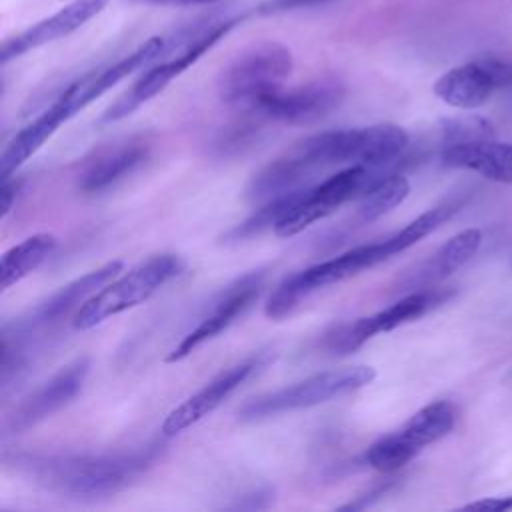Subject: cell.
Listing matches in <instances>:
<instances>
[{"mask_svg": "<svg viewBox=\"0 0 512 512\" xmlns=\"http://www.w3.org/2000/svg\"><path fill=\"white\" fill-rule=\"evenodd\" d=\"M482 232L478 228H466L442 244L426 262H422L414 272L402 278L406 288H430L432 284L448 278L452 272L462 268L480 248Z\"/></svg>", "mask_w": 512, "mask_h": 512, "instance_id": "18", "label": "cell"}, {"mask_svg": "<svg viewBox=\"0 0 512 512\" xmlns=\"http://www.w3.org/2000/svg\"><path fill=\"white\" fill-rule=\"evenodd\" d=\"M264 278V270H252L230 282L224 290H220L206 308L204 316L198 320V324L186 336H182V340L170 350L166 362H178L186 358L200 344L224 332L258 298Z\"/></svg>", "mask_w": 512, "mask_h": 512, "instance_id": "11", "label": "cell"}, {"mask_svg": "<svg viewBox=\"0 0 512 512\" xmlns=\"http://www.w3.org/2000/svg\"><path fill=\"white\" fill-rule=\"evenodd\" d=\"M68 120L70 116L64 106L54 100L42 114H38L6 144L0 156V178H10Z\"/></svg>", "mask_w": 512, "mask_h": 512, "instance_id": "19", "label": "cell"}, {"mask_svg": "<svg viewBox=\"0 0 512 512\" xmlns=\"http://www.w3.org/2000/svg\"><path fill=\"white\" fill-rule=\"evenodd\" d=\"M58 246V238L50 232H38L24 238L20 244L4 252L0 262V288L8 290L12 284L26 278L40 268Z\"/></svg>", "mask_w": 512, "mask_h": 512, "instance_id": "20", "label": "cell"}, {"mask_svg": "<svg viewBox=\"0 0 512 512\" xmlns=\"http://www.w3.org/2000/svg\"><path fill=\"white\" fill-rule=\"evenodd\" d=\"M318 168L320 166L308 154H304L298 144H294L290 150L268 162L248 180L244 196L254 204H262L276 196L308 188V182Z\"/></svg>", "mask_w": 512, "mask_h": 512, "instance_id": "15", "label": "cell"}, {"mask_svg": "<svg viewBox=\"0 0 512 512\" xmlns=\"http://www.w3.org/2000/svg\"><path fill=\"white\" fill-rule=\"evenodd\" d=\"M440 162L448 168L472 170L500 184H512V144L498 142L494 136L442 144Z\"/></svg>", "mask_w": 512, "mask_h": 512, "instance_id": "16", "label": "cell"}, {"mask_svg": "<svg viewBox=\"0 0 512 512\" xmlns=\"http://www.w3.org/2000/svg\"><path fill=\"white\" fill-rule=\"evenodd\" d=\"M110 0H72L58 12L34 22L32 26L24 28L18 34H12L4 38L0 48V62L8 64L14 58H20L22 54L46 46L50 42L62 40L82 28L88 20L98 16Z\"/></svg>", "mask_w": 512, "mask_h": 512, "instance_id": "13", "label": "cell"}, {"mask_svg": "<svg viewBox=\"0 0 512 512\" xmlns=\"http://www.w3.org/2000/svg\"><path fill=\"white\" fill-rule=\"evenodd\" d=\"M182 260L176 254H154L124 276L110 280L92 298H88L72 316L74 330H90L110 316L146 302L166 282L182 272Z\"/></svg>", "mask_w": 512, "mask_h": 512, "instance_id": "4", "label": "cell"}, {"mask_svg": "<svg viewBox=\"0 0 512 512\" xmlns=\"http://www.w3.org/2000/svg\"><path fill=\"white\" fill-rule=\"evenodd\" d=\"M388 258H390V252L386 248V242L380 240V242L350 248L336 258H330L306 270L294 272L286 276L270 294L264 306V314L270 320H280L290 312H294V308L316 290L342 282L346 278H352L362 270H368Z\"/></svg>", "mask_w": 512, "mask_h": 512, "instance_id": "6", "label": "cell"}, {"mask_svg": "<svg viewBox=\"0 0 512 512\" xmlns=\"http://www.w3.org/2000/svg\"><path fill=\"white\" fill-rule=\"evenodd\" d=\"M332 0H262L256 6V14L260 16H272V14H282V12H294L302 8H314L328 4Z\"/></svg>", "mask_w": 512, "mask_h": 512, "instance_id": "28", "label": "cell"}, {"mask_svg": "<svg viewBox=\"0 0 512 512\" xmlns=\"http://www.w3.org/2000/svg\"><path fill=\"white\" fill-rule=\"evenodd\" d=\"M454 424L456 408L446 400H436L414 412L396 432L420 452L424 446L438 442L440 438L450 434Z\"/></svg>", "mask_w": 512, "mask_h": 512, "instance_id": "21", "label": "cell"}, {"mask_svg": "<svg viewBox=\"0 0 512 512\" xmlns=\"http://www.w3.org/2000/svg\"><path fill=\"white\" fill-rule=\"evenodd\" d=\"M374 378H376V370L364 364L318 372L296 384L246 400L238 408V418L242 422H254L262 418L278 416L284 412L312 408V406L330 402L334 398L346 396L350 392H356L368 386Z\"/></svg>", "mask_w": 512, "mask_h": 512, "instance_id": "5", "label": "cell"}, {"mask_svg": "<svg viewBox=\"0 0 512 512\" xmlns=\"http://www.w3.org/2000/svg\"><path fill=\"white\" fill-rule=\"evenodd\" d=\"M454 290L448 288H422L416 292L406 294L398 302L390 304L388 308L372 314V316H362L354 322H344L336 324L324 334V348L332 354H350L358 350L362 344H366L372 336L380 332H390L402 324H408L432 308L444 304L450 300Z\"/></svg>", "mask_w": 512, "mask_h": 512, "instance_id": "8", "label": "cell"}, {"mask_svg": "<svg viewBox=\"0 0 512 512\" xmlns=\"http://www.w3.org/2000/svg\"><path fill=\"white\" fill-rule=\"evenodd\" d=\"M148 156L150 142L144 136H130L122 142L102 146L86 158L78 174V188L86 194L104 192L136 172Z\"/></svg>", "mask_w": 512, "mask_h": 512, "instance_id": "14", "label": "cell"}, {"mask_svg": "<svg viewBox=\"0 0 512 512\" xmlns=\"http://www.w3.org/2000/svg\"><path fill=\"white\" fill-rule=\"evenodd\" d=\"M258 126L252 120H242L234 126H228L222 136H218V140L214 142L218 154H236L240 152L244 146H250V142L256 138Z\"/></svg>", "mask_w": 512, "mask_h": 512, "instance_id": "27", "label": "cell"}, {"mask_svg": "<svg viewBox=\"0 0 512 512\" xmlns=\"http://www.w3.org/2000/svg\"><path fill=\"white\" fill-rule=\"evenodd\" d=\"M462 510H488V512H508L512 510V496H492L484 500L470 502Z\"/></svg>", "mask_w": 512, "mask_h": 512, "instance_id": "31", "label": "cell"}, {"mask_svg": "<svg viewBox=\"0 0 512 512\" xmlns=\"http://www.w3.org/2000/svg\"><path fill=\"white\" fill-rule=\"evenodd\" d=\"M408 194H410V184H408L406 176H402L400 172H394V174L382 178L372 190H368L360 198L358 220L364 224L378 220L380 216L388 214L398 204H402Z\"/></svg>", "mask_w": 512, "mask_h": 512, "instance_id": "24", "label": "cell"}, {"mask_svg": "<svg viewBox=\"0 0 512 512\" xmlns=\"http://www.w3.org/2000/svg\"><path fill=\"white\" fill-rule=\"evenodd\" d=\"M462 206V200H446L430 210H426L424 214L416 216L410 224H406L402 230H398L396 234L384 238L386 248L390 252V256L404 252L406 248L414 246L416 242H420L422 238H426L428 234H432L436 228H440L446 220H450Z\"/></svg>", "mask_w": 512, "mask_h": 512, "instance_id": "23", "label": "cell"}, {"mask_svg": "<svg viewBox=\"0 0 512 512\" xmlns=\"http://www.w3.org/2000/svg\"><path fill=\"white\" fill-rule=\"evenodd\" d=\"M242 16H228L222 20H212L202 34L190 40L186 46L166 54L168 58L150 66L122 96H118L102 114V122H116L132 114L144 102L160 94L174 78H178L184 70L196 64L208 50H212L224 36H228L242 20Z\"/></svg>", "mask_w": 512, "mask_h": 512, "instance_id": "7", "label": "cell"}, {"mask_svg": "<svg viewBox=\"0 0 512 512\" xmlns=\"http://www.w3.org/2000/svg\"><path fill=\"white\" fill-rule=\"evenodd\" d=\"M90 372V358L78 356L58 372H54L46 382L26 394L6 416L4 436L22 434L42 420L50 418L62 410L76 394L82 390Z\"/></svg>", "mask_w": 512, "mask_h": 512, "instance_id": "10", "label": "cell"}, {"mask_svg": "<svg viewBox=\"0 0 512 512\" xmlns=\"http://www.w3.org/2000/svg\"><path fill=\"white\" fill-rule=\"evenodd\" d=\"M132 4H146V6H200V4H214L220 0H126Z\"/></svg>", "mask_w": 512, "mask_h": 512, "instance_id": "33", "label": "cell"}, {"mask_svg": "<svg viewBox=\"0 0 512 512\" xmlns=\"http://www.w3.org/2000/svg\"><path fill=\"white\" fill-rule=\"evenodd\" d=\"M392 486H394V482H392V480H386V482L378 484L376 488H372L368 494H362V496H358L356 500H350L348 504H342L340 510H364V508L372 506L374 500H378L380 496H384Z\"/></svg>", "mask_w": 512, "mask_h": 512, "instance_id": "30", "label": "cell"}, {"mask_svg": "<svg viewBox=\"0 0 512 512\" xmlns=\"http://www.w3.org/2000/svg\"><path fill=\"white\" fill-rule=\"evenodd\" d=\"M492 126L488 120L480 116H458L442 122V144L476 140V138H492Z\"/></svg>", "mask_w": 512, "mask_h": 512, "instance_id": "26", "label": "cell"}, {"mask_svg": "<svg viewBox=\"0 0 512 512\" xmlns=\"http://www.w3.org/2000/svg\"><path fill=\"white\" fill-rule=\"evenodd\" d=\"M274 500V490L268 486H260V488H252L244 494L238 496L236 502L228 504L226 508L232 510H258V508H268Z\"/></svg>", "mask_w": 512, "mask_h": 512, "instance_id": "29", "label": "cell"}, {"mask_svg": "<svg viewBox=\"0 0 512 512\" xmlns=\"http://www.w3.org/2000/svg\"><path fill=\"white\" fill-rule=\"evenodd\" d=\"M264 362L266 354H256L222 370L204 388H200L196 394H192L190 398H186L182 404L168 412V416L162 422V436H176L190 428L192 424L200 422L202 418L210 416L248 376H252L260 366H264Z\"/></svg>", "mask_w": 512, "mask_h": 512, "instance_id": "12", "label": "cell"}, {"mask_svg": "<svg viewBox=\"0 0 512 512\" xmlns=\"http://www.w3.org/2000/svg\"><path fill=\"white\" fill-rule=\"evenodd\" d=\"M20 184L16 180H2V190H0V198H2V218L8 216V212L12 210L14 202H16V194H18Z\"/></svg>", "mask_w": 512, "mask_h": 512, "instance_id": "32", "label": "cell"}, {"mask_svg": "<svg viewBox=\"0 0 512 512\" xmlns=\"http://www.w3.org/2000/svg\"><path fill=\"white\" fill-rule=\"evenodd\" d=\"M308 188H300V190H294V192H288V194H282V196L262 202V206L256 208L246 220L232 226L224 234V242H242V240L260 236L266 230H274L278 226V222L300 202V198L306 194Z\"/></svg>", "mask_w": 512, "mask_h": 512, "instance_id": "22", "label": "cell"}, {"mask_svg": "<svg viewBox=\"0 0 512 512\" xmlns=\"http://www.w3.org/2000/svg\"><path fill=\"white\" fill-rule=\"evenodd\" d=\"M294 58L288 46L264 40L244 48L216 76V92L224 104L250 110L262 96L282 88Z\"/></svg>", "mask_w": 512, "mask_h": 512, "instance_id": "3", "label": "cell"}, {"mask_svg": "<svg viewBox=\"0 0 512 512\" xmlns=\"http://www.w3.org/2000/svg\"><path fill=\"white\" fill-rule=\"evenodd\" d=\"M346 96V86L336 76H322L294 88H278L262 96L250 110L260 118L284 124H312L334 112Z\"/></svg>", "mask_w": 512, "mask_h": 512, "instance_id": "9", "label": "cell"}, {"mask_svg": "<svg viewBox=\"0 0 512 512\" xmlns=\"http://www.w3.org/2000/svg\"><path fill=\"white\" fill-rule=\"evenodd\" d=\"M416 454L418 450L414 446H410L398 432H392L368 446L364 452V462L370 468L388 474L406 466Z\"/></svg>", "mask_w": 512, "mask_h": 512, "instance_id": "25", "label": "cell"}, {"mask_svg": "<svg viewBox=\"0 0 512 512\" xmlns=\"http://www.w3.org/2000/svg\"><path fill=\"white\" fill-rule=\"evenodd\" d=\"M408 134L396 124L328 130L312 134L298 146L322 168L330 164L396 166L408 148Z\"/></svg>", "mask_w": 512, "mask_h": 512, "instance_id": "2", "label": "cell"}, {"mask_svg": "<svg viewBox=\"0 0 512 512\" xmlns=\"http://www.w3.org/2000/svg\"><path fill=\"white\" fill-rule=\"evenodd\" d=\"M160 454L158 444L130 454H26L16 468L44 490L72 500L108 498L132 484Z\"/></svg>", "mask_w": 512, "mask_h": 512, "instance_id": "1", "label": "cell"}, {"mask_svg": "<svg viewBox=\"0 0 512 512\" xmlns=\"http://www.w3.org/2000/svg\"><path fill=\"white\" fill-rule=\"evenodd\" d=\"M496 88L498 80L488 56L450 68L432 86L442 102L460 110L480 108L490 100Z\"/></svg>", "mask_w": 512, "mask_h": 512, "instance_id": "17", "label": "cell"}]
</instances>
